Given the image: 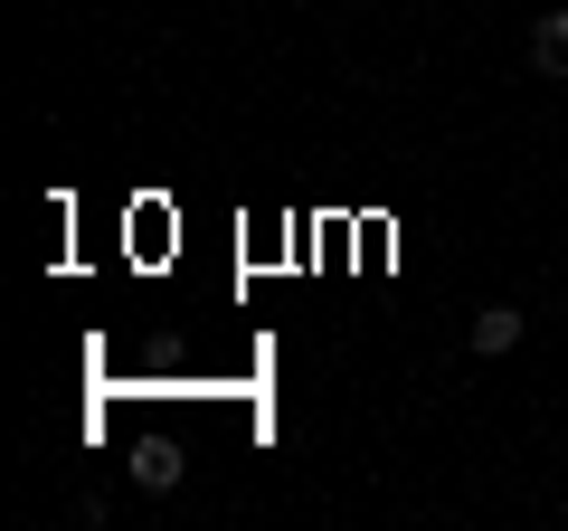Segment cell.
<instances>
[{
  "label": "cell",
  "mask_w": 568,
  "mask_h": 531,
  "mask_svg": "<svg viewBox=\"0 0 568 531\" xmlns=\"http://www.w3.org/2000/svg\"><path fill=\"white\" fill-rule=\"evenodd\" d=\"M530 67H540L549 86H568V20H559V10H549V20L530 29Z\"/></svg>",
  "instance_id": "cell-2"
},
{
  "label": "cell",
  "mask_w": 568,
  "mask_h": 531,
  "mask_svg": "<svg viewBox=\"0 0 568 531\" xmlns=\"http://www.w3.org/2000/svg\"><path fill=\"white\" fill-rule=\"evenodd\" d=\"M181 447H171V437H142V447H133V484L142 493H171V484H181Z\"/></svg>",
  "instance_id": "cell-1"
},
{
  "label": "cell",
  "mask_w": 568,
  "mask_h": 531,
  "mask_svg": "<svg viewBox=\"0 0 568 531\" xmlns=\"http://www.w3.org/2000/svg\"><path fill=\"white\" fill-rule=\"evenodd\" d=\"M511 342H521V313H511V304H484V313H474V351H484V361H503Z\"/></svg>",
  "instance_id": "cell-3"
},
{
  "label": "cell",
  "mask_w": 568,
  "mask_h": 531,
  "mask_svg": "<svg viewBox=\"0 0 568 531\" xmlns=\"http://www.w3.org/2000/svg\"><path fill=\"white\" fill-rule=\"evenodd\" d=\"M559 20H568V10H559Z\"/></svg>",
  "instance_id": "cell-4"
}]
</instances>
